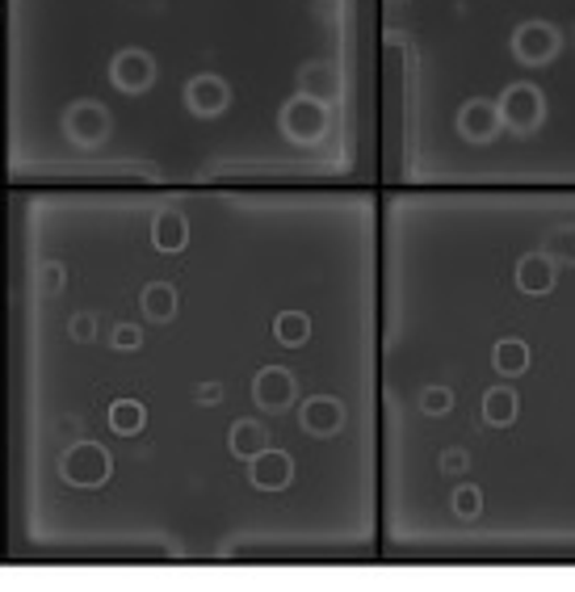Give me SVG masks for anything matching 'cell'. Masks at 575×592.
Returning <instances> with one entry per match:
<instances>
[{
    "label": "cell",
    "instance_id": "obj_1",
    "mask_svg": "<svg viewBox=\"0 0 575 592\" xmlns=\"http://www.w3.org/2000/svg\"><path fill=\"white\" fill-rule=\"evenodd\" d=\"M379 546V202L4 189V564Z\"/></svg>",
    "mask_w": 575,
    "mask_h": 592
},
{
    "label": "cell",
    "instance_id": "obj_2",
    "mask_svg": "<svg viewBox=\"0 0 575 592\" xmlns=\"http://www.w3.org/2000/svg\"><path fill=\"white\" fill-rule=\"evenodd\" d=\"M366 0H0V189L336 186Z\"/></svg>",
    "mask_w": 575,
    "mask_h": 592
},
{
    "label": "cell",
    "instance_id": "obj_3",
    "mask_svg": "<svg viewBox=\"0 0 575 592\" xmlns=\"http://www.w3.org/2000/svg\"><path fill=\"white\" fill-rule=\"evenodd\" d=\"M500 109V127L508 135H529L538 131V118H542V97L534 84H508L500 97H492Z\"/></svg>",
    "mask_w": 575,
    "mask_h": 592
},
{
    "label": "cell",
    "instance_id": "obj_4",
    "mask_svg": "<svg viewBox=\"0 0 575 592\" xmlns=\"http://www.w3.org/2000/svg\"><path fill=\"white\" fill-rule=\"evenodd\" d=\"M0 564H4V189H0Z\"/></svg>",
    "mask_w": 575,
    "mask_h": 592
},
{
    "label": "cell",
    "instance_id": "obj_5",
    "mask_svg": "<svg viewBox=\"0 0 575 592\" xmlns=\"http://www.w3.org/2000/svg\"><path fill=\"white\" fill-rule=\"evenodd\" d=\"M554 51H559V34L547 26H520L513 34V55H517L520 63H529V68L547 63Z\"/></svg>",
    "mask_w": 575,
    "mask_h": 592
},
{
    "label": "cell",
    "instance_id": "obj_6",
    "mask_svg": "<svg viewBox=\"0 0 575 592\" xmlns=\"http://www.w3.org/2000/svg\"><path fill=\"white\" fill-rule=\"evenodd\" d=\"M529 366V345L520 341V336H500L492 341V370L500 378L504 375H520Z\"/></svg>",
    "mask_w": 575,
    "mask_h": 592
},
{
    "label": "cell",
    "instance_id": "obj_7",
    "mask_svg": "<svg viewBox=\"0 0 575 592\" xmlns=\"http://www.w3.org/2000/svg\"><path fill=\"white\" fill-rule=\"evenodd\" d=\"M550 282H554V265H550V257L529 252V257L517 265V286L525 291V295H547Z\"/></svg>",
    "mask_w": 575,
    "mask_h": 592
}]
</instances>
